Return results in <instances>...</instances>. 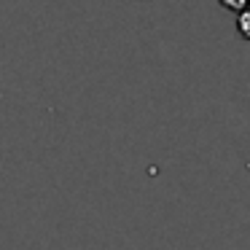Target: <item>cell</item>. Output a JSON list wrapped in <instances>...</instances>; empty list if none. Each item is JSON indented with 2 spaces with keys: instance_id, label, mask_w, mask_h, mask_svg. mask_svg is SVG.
Instances as JSON below:
<instances>
[{
  "instance_id": "1",
  "label": "cell",
  "mask_w": 250,
  "mask_h": 250,
  "mask_svg": "<svg viewBox=\"0 0 250 250\" xmlns=\"http://www.w3.org/2000/svg\"><path fill=\"white\" fill-rule=\"evenodd\" d=\"M237 33L242 35L245 41H250V8L242 14H237Z\"/></svg>"
},
{
  "instance_id": "2",
  "label": "cell",
  "mask_w": 250,
  "mask_h": 250,
  "mask_svg": "<svg viewBox=\"0 0 250 250\" xmlns=\"http://www.w3.org/2000/svg\"><path fill=\"white\" fill-rule=\"evenodd\" d=\"M223 8H229V11H234V14H242V11H248V6H250V0H218Z\"/></svg>"
}]
</instances>
